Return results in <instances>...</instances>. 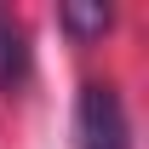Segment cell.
<instances>
[{"instance_id":"1","label":"cell","mask_w":149,"mask_h":149,"mask_svg":"<svg viewBox=\"0 0 149 149\" xmlns=\"http://www.w3.org/2000/svg\"><path fill=\"white\" fill-rule=\"evenodd\" d=\"M74 149H132L126 103L109 80H86L74 97Z\"/></svg>"},{"instance_id":"2","label":"cell","mask_w":149,"mask_h":149,"mask_svg":"<svg viewBox=\"0 0 149 149\" xmlns=\"http://www.w3.org/2000/svg\"><path fill=\"white\" fill-rule=\"evenodd\" d=\"M29 69H35V52H29V29H23L17 12L0 6V92L17 97L29 86Z\"/></svg>"},{"instance_id":"3","label":"cell","mask_w":149,"mask_h":149,"mask_svg":"<svg viewBox=\"0 0 149 149\" xmlns=\"http://www.w3.org/2000/svg\"><path fill=\"white\" fill-rule=\"evenodd\" d=\"M109 6H63V12H57V23H63V29H69L74 40H92V35H103V29H109Z\"/></svg>"}]
</instances>
